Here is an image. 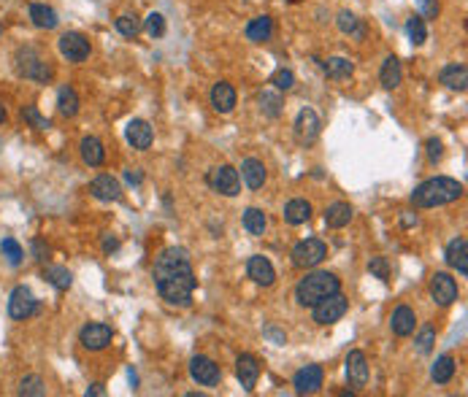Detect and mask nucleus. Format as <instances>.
Wrapping results in <instances>:
<instances>
[{
  "label": "nucleus",
  "instance_id": "nucleus-3",
  "mask_svg": "<svg viewBox=\"0 0 468 397\" xmlns=\"http://www.w3.org/2000/svg\"><path fill=\"white\" fill-rule=\"evenodd\" d=\"M333 292H341V281L336 273H328V271H314V273L303 275L295 287V300L298 306L312 308L317 306L319 300H325L328 295Z\"/></svg>",
  "mask_w": 468,
  "mask_h": 397
},
{
  "label": "nucleus",
  "instance_id": "nucleus-35",
  "mask_svg": "<svg viewBox=\"0 0 468 397\" xmlns=\"http://www.w3.org/2000/svg\"><path fill=\"white\" fill-rule=\"evenodd\" d=\"M257 103H260V111H263L265 117H271V119L281 117V111H284V100H281L279 92L263 90L260 97H257Z\"/></svg>",
  "mask_w": 468,
  "mask_h": 397
},
{
  "label": "nucleus",
  "instance_id": "nucleus-43",
  "mask_svg": "<svg viewBox=\"0 0 468 397\" xmlns=\"http://www.w3.org/2000/svg\"><path fill=\"white\" fill-rule=\"evenodd\" d=\"M22 119H25L28 124H32L35 130H49V127H52V122H49V119H44V117L38 114V108H35V106H25V108H22Z\"/></svg>",
  "mask_w": 468,
  "mask_h": 397
},
{
  "label": "nucleus",
  "instance_id": "nucleus-10",
  "mask_svg": "<svg viewBox=\"0 0 468 397\" xmlns=\"http://www.w3.org/2000/svg\"><path fill=\"white\" fill-rule=\"evenodd\" d=\"M189 376H192V381H198L200 387H217L219 381H222V370L214 360H209V357H192V362H189Z\"/></svg>",
  "mask_w": 468,
  "mask_h": 397
},
{
  "label": "nucleus",
  "instance_id": "nucleus-6",
  "mask_svg": "<svg viewBox=\"0 0 468 397\" xmlns=\"http://www.w3.org/2000/svg\"><path fill=\"white\" fill-rule=\"evenodd\" d=\"M206 182H209V186H212L214 192L225 195V197H236V195L241 192V176H238V171L230 168V165L212 168L209 176H206Z\"/></svg>",
  "mask_w": 468,
  "mask_h": 397
},
{
  "label": "nucleus",
  "instance_id": "nucleus-1",
  "mask_svg": "<svg viewBox=\"0 0 468 397\" xmlns=\"http://www.w3.org/2000/svg\"><path fill=\"white\" fill-rule=\"evenodd\" d=\"M152 278H155L157 295L168 306L187 308L192 303V292H195L198 281H195V273H192L187 249H182V246L162 249L155 260Z\"/></svg>",
  "mask_w": 468,
  "mask_h": 397
},
{
  "label": "nucleus",
  "instance_id": "nucleus-40",
  "mask_svg": "<svg viewBox=\"0 0 468 397\" xmlns=\"http://www.w3.org/2000/svg\"><path fill=\"white\" fill-rule=\"evenodd\" d=\"M117 30L122 32L125 38H135L138 32H141V19L135 17V14H122V17H117Z\"/></svg>",
  "mask_w": 468,
  "mask_h": 397
},
{
  "label": "nucleus",
  "instance_id": "nucleus-22",
  "mask_svg": "<svg viewBox=\"0 0 468 397\" xmlns=\"http://www.w3.org/2000/svg\"><path fill=\"white\" fill-rule=\"evenodd\" d=\"M244 184L250 186V189H260L265 179H268V173H265V165H263V159H257V157H247L244 162H241V173H238Z\"/></svg>",
  "mask_w": 468,
  "mask_h": 397
},
{
  "label": "nucleus",
  "instance_id": "nucleus-37",
  "mask_svg": "<svg viewBox=\"0 0 468 397\" xmlns=\"http://www.w3.org/2000/svg\"><path fill=\"white\" fill-rule=\"evenodd\" d=\"M406 32H409V41H411L414 46H422V43L428 41V28H425V19H422L420 14H414V17L406 19Z\"/></svg>",
  "mask_w": 468,
  "mask_h": 397
},
{
  "label": "nucleus",
  "instance_id": "nucleus-47",
  "mask_svg": "<svg viewBox=\"0 0 468 397\" xmlns=\"http://www.w3.org/2000/svg\"><path fill=\"white\" fill-rule=\"evenodd\" d=\"M425 149H428V159H431V162H438V159L444 157V146H441V141H438V138H428Z\"/></svg>",
  "mask_w": 468,
  "mask_h": 397
},
{
  "label": "nucleus",
  "instance_id": "nucleus-8",
  "mask_svg": "<svg viewBox=\"0 0 468 397\" xmlns=\"http://www.w3.org/2000/svg\"><path fill=\"white\" fill-rule=\"evenodd\" d=\"M35 311H38V300H35V295L30 292V287L19 284V287L11 292V298H8V316H11L14 322H25V319H30Z\"/></svg>",
  "mask_w": 468,
  "mask_h": 397
},
{
  "label": "nucleus",
  "instance_id": "nucleus-18",
  "mask_svg": "<svg viewBox=\"0 0 468 397\" xmlns=\"http://www.w3.org/2000/svg\"><path fill=\"white\" fill-rule=\"evenodd\" d=\"M125 138H127V144H130L133 149H138V152H147V149L152 146V141H155V133H152L149 122H144V119H133V122L127 124Z\"/></svg>",
  "mask_w": 468,
  "mask_h": 397
},
{
  "label": "nucleus",
  "instance_id": "nucleus-53",
  "mask_svg": "<svg viewBox=\"0 0 468 397\" xmlns=\"http://www.w3.org/2000/svg\"><path fill=\"white\" fill-rule=\"evenodd\" d=\"M103 395H106L103 384H93V387H87V397H103Z\"/></svg>",
  "mask_w": 468,
  "mask_h": 397
},
{
  "label": "nucleus",
  "instance_id": "nucleus-5",
  "mask_svg": "<svg viewBox=\"0 0 468 397\" xmlns=\"http://www.w3.org/2000/svg\"><path fill=\"white\" fill-rule=\"evenodd\" d=\"M290 257H292V265H295V268L309 271V268H317V265L328 257V246L322 244L319 238H306V241H298V244L292 246Z\"/></svg>",
  "mask_w": 468,
  "mask_h": 397
},
{
  "label": "nucleus",
  "instance_id": "nucleus-24",
  "mask_svg": "<svg viewBox=\"0 0 468 397\" xmlns=\"http://www.w3.org/2000/svg\"><path fill=\"white\" fill-rule=\"evenodd\" d=\"M414 327H417V316H414V311L409 306H398L393 311V316H390V330L395 333L398 338H406L414 333Z\"/></svg>",
  "mask_w": 468,
  "mask_h": 397
},
{
  "label": "nucleus",
  "instance_id": "nucleus-27",
  "mask_svg": "<svg viewBox=\"0 0 468 397\" xmlns=\"http://www.w3.org/2000/svg\"><path fill=\"white\" fill-rule=\"evenodd\" d=\"M30 19L35 28H41V30H55L57 28V11L52 8V6H46V3H30Z\"/></svg>",
  "mask_w": 468,
  "mask_h": 397
},
{
  "label": "nucleus",
  "instance_id": "nucleus-4",
  "mask_svg": "<svg viewBox=\"0 0 468 397\" xmlns=\"http://www.w3.org/2000/svg\"><path fill=\"white\" fill-rule=\"evenodd\" d=\"M14 62H17V73H19V76L32 79V81H38V84H46V81H52V76H55V68L44 60L32 46L17 49Z\"/></svg>",
  "mask_w": 468,
  "mask_h": 397
},
{
  "label": "nucleus",
  "instance_id": "nucleus-14",
  "mask_svg": "<svg viewBox=\"0 0 468 397\" xmlns=\"http://www.w3.org/2000/svg\"><path fill=\"white\" fill-rule=\"evenodd\" d=\"M346 381L352 389H363L368 384V360L357 349L346 354Z\"/></svg>",
  "mask_w": 468,
  "mask_h": 397
},
{
  "label": "nucleus",
  "instance_id": "nucleus-48",
  "mask_svg": "<svg viewBox=\"0 0 468 397\" xmlns=\"http://www.w3.org/2000/svg\"><path fill=\"white\" fill-rule=\"evenodd\" d=\"M30 249H32V257H35L38 262H46V260H49V246L44 244L41 238H35L30 244Z\"/></svg>",
  "mask_w": 468,
  "mask_h": 397
},
{
  "label": "nucleus",
  "instance_id": "nucleus-25",
  "mask_svg": "<svg viewBox=\"0 0 468 397\" xmlns=\"http://www.w3.org/2000/svg\"><path fill=\"white\" fill-rule=\"evenodd\" d=\"M284 222L287 224H292V227H298V224H306L309 219H312V203L309 200H303V197H292L287 206H284Z\"/></svg>",
  "mask_w": 468,
  "mask_h": 397
},
{
  "label": "nucleus",
  "instance_id": "nucleus-20",
  "mask_svg": "<svg viewBox=\"0 0 468 397\" xmlns=\"http://www.w3.org/2000/svg\"><path fill=\"white\" fill-rule=\"evenodd\" d=\"M236 376H238V381H241V387L252 392L254 387H257V378H260V362H257V357L254 354H241L238 360H236Z\"/></svg>",
  "mask_w": 468,
  "mask_h": 397
},
{
  "label": "nucleus",
  "instance_id": "nucleus-46",
  "mask_svg": "<svg viewBox=\"0 0 468 397\" xmlns=\"http://www.w3.org/2000/svg\"><path fill=\"white\" fill-rule=\"evenodd\" d=\"M433 343H436V330H433V327H425V330L417 336V351H420V354H428V351L433 349Z\"/></svg>",
  "mask_w": 468,
  "mask_h": 397
},
{
  "label": "nucleus",
  "instance_id": "nucleus-54",
  "mask_svg": "<svg viewBox=\"0 0 468 397\" xmlns=\"http://www.w3.org/2000/svg\"><path fill=\"white\" fill-rule=\"evenodd\" d=\"M125 179H127V184H141V179H144V176H141L138 171H127Z\"/></svg>",
  "mask_w": 468,
  "mask_h": 397
},
{
  "label": "nucleus",
  "instance_id": "nucleus-41",
  "mask_svg": "<svg viewBox=\"0 0 468 397\" xmlns=\"http://www.w3.org/2000/svg\"><path fill=\"white\" fill-rule=\"evenodd\" d=\"M0 251H3V257L8 260V265H14V268H17V265L22 262V257H25L22 246L17 244L14 238H3V241H0Z\"/></svg>",
  "mask_w": 468,
  "mask_h": 397
},
{
  "label": "nucleus",
  "instance_id": "nucleus-51",
  "mask_svg": "<svg viewBox=\"0 0 468 397\" xmlns=\"http://www.w3.org/2000/svg\"><path fill=\"white\" fill-rule=\"evenodd\" d=\"M117 249H120V241H117V238H111V235L103 238V251H106V254H111V251H117Z\"/></svg>",
  "mask_w": 468,
  "mask_h": 397
},
{
  "label": "nucleus",
  "instance_id": "nucleus-42",
  "mask_svg": "<svg viewBox=\"0 0 468 397\" xmlns=\"http://www.w3.org/2000/svg\"><path fill=\"white\" fill-rule=\"evenodd\" d=\"M271 84H274L279 92H290L295 87V73H292L290 68H279V70L271 76Z\"/></svg>",
  "mask_w": 468,
  "mask_h": 397
},
{
  "label": "nucleus",
  "instance_id": "nucleus-21",
  "mask_svg": "<svg viewBox=\"0 0 468 397\" xmlns=\"http://www.w3.org/2000/svg\"><path fill=\"white\" fill-rule=\"evenodd\" d=\"M438 81H441L447 90L466 92V87H468V68L463 65V62H452V65L441 68V73H438Z\"/></svg>",
  "mask_w": 468,
  "mask_h": 397
},
{
  "label": "nucleus",
  "instance_id": "nucleus-9",
  "mask_svg": "<svg viewBox=\"0 0 468 397\" xmlns=\"http://www.w3.org/2000/svg\"><path fill=\"white\" fill-rule=\"evenodd\" d=\"M111 340H114V330L103 322H93V325L82 327V333H79V343L87 351H103L111 346Z\"/></svg>",
  "mask_w": 468,
  "mask_h": 397
},
{
  "label": "nucleus",
  "instance_id": "nucleus-55",
  "mask_svg": "<svg viewBox=\"0 0 468 397\" xmlns=\"http://www.w3.org/2000/svg\"><path fill=\"white\" fill-rule=\"evenodd\" d=\"M6 117H8V114H6V106L0 103V127H3V122H6Z\"/></svg>",
  "mask_w": 468,
  "mask_h": 397
},
{
  "label": "nucleus",
  "instance_id": "nucleus-44",
  "mask_svg": "<svg viewBox=\"0 0 468 397\" xmlns=\"http://www.w3.org/2000/svg\"><path fill=\"white\" fill-rule=\"evenodd\" d=\"M368 271H371L379 281H387V278H390V262H387V257H371V260H368Z\"/></svg>",
  "mask_w": 468,
  "mask_h": 397
},
{
  "label": "nucleus",
  "instance_id": "nucleus-31",
  "mask_svg": "<svg viewBox=\"0 0 468 397\" xmlns=\"http://www.w3.org/2000/svg\"><path fill=\"white\" fill-rule=\"evenodd\" d=\"M274 35V19L271 17H254L247 25V38L252 43H265Z\"/></svg>",
  "mask_w": 468,
  "mask_h": 397
},
{
  "label": "nucleus",
  "instance_id": "nucleus-32",
  "mask_svg": "<svg viewBox=\"0 0 468 397\" xmlns=\"http://www.w3.org/2000/svg\"><path fill=\"white\" fill-rule=\"evenodd\" d=\"M322 70H325L328 79L341 81V79H349V76L355 73V65L346 60V57H328V60L322 62Z\"/></svg>",
  "mask_w": 468,
  "mask_h": 397
},
{
  "label": "nucleus",
  "instance_id": "nucleus-52",
  "mask_svg": "<svg viewBox=\"0 0 468 397\" xmlns=\"http://www.w3.org/2000/svg\"><path fill=\"white\" fill-rule=\"evenodd\" d=\"M417 222H420V219L411 214V211H401V224H404V227H414Z\"/></svg>",
  "mask_w": 468,
  "mask_h": 397
},
{
  "label": "nucleus",
  "instance_id": "nucleus-13",
  "mask_svg": "<svg viewBox=\"0 0 468 397\" xmlns=\"http://www.w3.org/2000/svg\"><path fill=\"white\" fill-rule=\"evenodd\" d=\"M319 130H322V122L317 117L314 108H301L298 117H295V135L301 144H314L319 138Z\"/></svg>",
  "mask_w": 468,
  "mask_h": 397
},
{
  "label": "nucleus",
  "instance_id": "nucleus-49",
  "mask_svg": "<svg viewBox=\"0 0 468 397\" xmlns=\"http://www.w3.org/2000/svg\"><path fill=\"white\" fill-rule=\"evenodd\" d=\"M420 8H422V14H420L422 19H433V17L438 14V3H436V0H420Z\"/></svg>",
  "mask_w": 468,
  "mask_h": 397
},
{
  "label": "nucleus",
  "instance_id": "nucleus-29",
  "mask_svg": "<svg viewBox=\"0 0 468 397\" xmlns=\"http://www.w3.org/2000/svg\"><path fill=\"white\" fill-rule=\"evenodd\" d=\"M79 154H82L84 165H90V168H100V165H103V159H106V149H103V144H100L95 135H87V138L82 141Z\"/></svg>",
  "mask_w": 468,
  "mask_h": 397
},
{
  "label": "nucleus",
  "instance_id": "nucleus-16",
  "mask_svg": "<svg viewBox=\"0 0 468 397\" xmlns=\"http://www.w3.org/2000/svg\"><path fill=\"white\" fill-rule=\"evenodd\" d=\"M90 192H93V197L103 200V203H117V200L122 197V186H120V182H117L114 176H109V173L95 176L93 184H90Z\"/></svg>",
  "mask_w": 468,
  "mask_h": 397
},
{
  "label": "nucleus",
  "instance_id": "nucleus-11",
  "mask_svg": "<svg viewBox=\"0 0 468 397\" xmlns=\"http://www.w3.org/2000/svg\"><path fill=\"white\" fill-rule=\"evenodd\" d=\"M57 46L68 62H84L90 57V41L82 32H65V35H60Z\"/></svg>",
  "mask_w": 468,
  "mask_h": 397
},
{
  "label": "nucleus",
  "instance_id": "nucleus-12",
  "mask_svg": "<svg viewBox=\"0 0 468 397\" xmlns=\"http://www.w3.org/2000/svg\"><path fill=\"white\" fill-rule=\"evenodd\" d=\"M431 298L441 308H449L458 300V284L449 273H433L431 275Z\"/></svg>",
  "mask_w": 468,
  "mask_h": 397
},
{
  "label": "nucleus",
  "instance_id": "nucleus-28",
  "mask_svg": "<svg viewBox=\"0 0 468 397\" xmlns=\"http://www.w3.org/2000/svg\"><path fill=\"white\" fill-rule=\"evenodd\" d=\"M349 222H352V206H349V203L336 200V203H330V206L325 209V224H328V227L341 230Z\"/></svg>",
  "mask_w": 468,
  "mask_h": 397
},
{
  "label": "nucleus",
  "instance_id": "nucleus-26",
  "mask_svg": "<svg viewBox=\"0 0 468 397\" xmlns=\"http://www.w3.org/2000/svg\"><path fill=\"white\" fill-rule=\"evenodd\" d=\"M379 81H382V87H384V90H395V87H401V81H404V70H401V62H398L395 55H390L387 60L382 62Z\"/></svg>",
  "mask_w": 468,
  "mask_h": 397
},
{
  "label": "nucleus",
  "instance_id": "nucleus-30",
  "mask_svg": "<svg viewBox=\"0 0 468 397\" xmlns=\"http://www.w3.org/2000/svg\"><path fill=\"white\" fill-rule=\"evenodd\" d=\"M41 278L49 281L57 292H68L71 284H73V273H71L68 268H63V265H46V268L41 271Z\"/></svg>",
  "mask_w": 468,
  "mask_h": 397
},
{
  "label": "nucleus",
  "instance_id": "nucleus-15",
  "mask_svg": "<svg viewBox=\"0 0 468 397\" xmlns=\"http://www.w3.org/2000/svg\"><path fill=\"white\" fill-rule=\"evenodd\" d=\"M322 378H325L322 365H306L295 373L292 387H295V392H298V395H314V392H319Z\"/></svg>",
  "mask_w": 468,
  "mask_h": 397
},
{
  "label": "nucleus",
  "instance_id": "nucleus-17",
  "mask_svg": "<svg viewBox=\"0 0 468 397\" xmlns=\"http://www.w3.org/2000/svg\"><path fill=\"white\" fill-rule=\"evenodd\" d=\"M247 273L254 284H260V287H271L274 281H277V271H274V265H271V260L268 257H263V254H254L250 257V262H247Z\"/></svg>",
  "mask_w": 468,
  "mask_h": 397
},
{
  "label": "nucleus",
  "instance_id": "nucleus-19",
  "mask_svg": "<svg viewBox=\"0 0 468 397\" xmlns=\"http://www.w3.org/2000/svg\"><path fill=\"white\" fill-rule=\"evenodd\" d=\"M444 257H447V265H449V268H455L460 275H468V241L463 235H458V238H452V241L447 244Z\"/></svg>",
  "mask_w": 468,
  "mask_h": 397
},
{
  "label": "nucleus",
  "instance_id": "nucleus-34",
  "mask_svg": "<svg viewBox=\"0 0 468 397\" xmlns=\"http://www.w3.org/2000/svg\"><path fill=\"white\" fill-rule=\"evenodd\" d=\"M57 111L63 114L65 119L79 114V95H76L73 87H68V84L60 87V92H57Z\"/></svg>",
  "mask_w": 468,
  "mask_h": 397
},
{
  "label": "nucleus",
  "instance_id": "nucleus-38",
  "mask_svg": "<svg viewBox=\"0 0 468 397\" xmlns=\"http://www.w3.org/2000/svg\"><path fill=\"white\" fill-rule=\"evenodd\" d=\"M19 395L44 397V395H46V384H44V378H41V376H35V373L25 376V378L19 381Z\"/></svg>",
  "mask_w": 468,
  "mask_h": 397
},
{
  "label": "nucleus",
  "instance_id": "nucleus-36",
  "mask_svg": "<svg viewBox=\"0 0 468 397\" xmlns=\"http://www.w3.org/2000/svg\"><path fill=\"white\" fill-rule=\"evenodd\" d=\"M265 227H268V219H265V214H263L260 209H247V211H244V230H247L250 235L260 238V235L265 233Z\"/></svg>",
  "mask_w": 468,
  "mask_h": 397
},
{
  "label": "nucleus",
  "instance_id": "nucleus-7",
  "mask_svg": "<svg viewBox=\"0 0 468 397\" xmlns=\"http://www.w3.org/2000/svg\"><path fill=\"white\" fill-rule=\"evenodd\" d=\"M314 308V322L317 325H333V322H339L344 313H346V308H349V300L344 298L341 292H333V295H328L325 300H319Z\"/></svg>",
  "mask_w": 468,
  "mask_h": 397
},
{
  "label": "nucleus",
  "instance_id": "nucleus-50",
  "mask_svg": "<svg viewBox=\"0 0 468 397\" xmlns=\"http://www.w3.org/2000/svg\"><path fill=\"white\" fill-rule=\"evenodd\" d=\"M265 338H271L277 346H281L287 338H284V333H279V330H274V327H265Z\"/></svg>",
  "mask_w": 468,
  "mask_h": 397
},
{
  "label": "nucleus",
  "instance_id": "nucleus-45",
  "mask_svg": "<svg viewBox=\"0 0 468 397\" xmlns=\"http://www.w3.org/2000/svg\"><path fill=\"white\" fill-rule=\"evenodd\" d=\"M147 32H149L152 38L165 35V17H162V14H157V11H152V14L147 17Z\"/></svg>",
  "mask_w": 468,
  "mask_h": 397
},
{
  "label": "nucleus",
  "instance_id": "nucleus-2",
  "mask_svg": "<svg viewBox=\"0 0 468 397\" xmlns=\"http://www.w3.org/2000/svg\"><path fill=\"white\" fill-rule=\"evenodd\" d=\"M463 197V184L449 176H436L422 182L411 192V206L414 209H438V206H449L455 200Z\"/></svg>",
  "mask_w": 468,
  "mask_h": 397
},
{
  "label": "nucleus",
  "instance_id": "nucleus-56",
  "mask_svg": "<svg viewBox=\"0 0 468 397\" xmlns=\"http://www.w3.org/2000/svg\"><path fill=\"white\" fill-rule=\"evenodd\" d=\"M290 3H298V0H290Z\"/></svg>",
  "mask_w": 468,
  "mask_h": 397
},
{
  "label": "nucleus",
  "instance_id": "nucleus-39",
  "mask_svg": "<svg viewBox=\"0 0 468 397\" xmlns=\"http://www.w3.org/2000/svg\"><path fill=\"white\" fill-rule=\"evenodd\" d=\"M339 30L346 32V35H357V38H363V35H366L363 22H360L352 11H341V14H339Z\"/></svg>",
  "mask_w": 468,
  "mask_h": 397
},
{
  "label": "nucleus",
  "instance_id": "nucleus-23",
  "mask_svg": "<svg viewBox=\"0 0 468 397\" xmlns=\"http://www.w3.org/2000/svg\"><path fill=\"white\" fill-rule=\"evenodd\" d=\"M212 106L217 114H230L236 108V90L227 81H217L212 87Z\"/></svg>",
  "mask_w": 468,
  "mask_h": 397
},
{
  "label": "nucleus",
  "instance_id": "nucleus-33",
  "mask_svg": "<svg viewBox=\"0 0 468 397\" xmlns=\"http://www.w3.org/2000/svg\"><path fill=\"white\" fill-rule=\"evenodd\" d=\"M455 370H458L455 357H452V354H444V357H438L436 362H433V367H431V378H433L436 384H449L452 376H455Z\"/></svg>",
  "mask_w": 468,
  "mask_h": 397
}]
</instances>
